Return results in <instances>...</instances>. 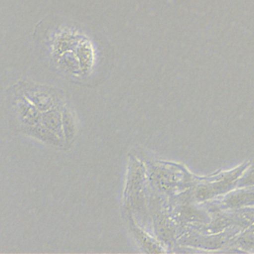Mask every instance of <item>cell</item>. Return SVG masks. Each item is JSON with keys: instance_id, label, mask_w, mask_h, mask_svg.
<instances>
[{"instance_id": "7", "label": "cell", "mask_w": 254, "mask_h": 254, "mask_svg": "<svg viewBox=\"0 0 254 254\" xmlns=\"http://www.w3.org/2000/svg\"><path fill=\"white\" fill-rule=\"evenodd\" d=\"M129 214V224H130V230L133 233L136 240L139 242V244L144 248V250L148 253H156V252H165L166 250L163 249V246L161 245V242L159 240H156L154 237H152L148 232H146L144 229H142L136 221H134V218Z\"/></svg>"}, {"instance_id": "3", "label": "cell", "mask_w": 254, "mask_h": 254, "mask_svg": "<svg viewBox=\"0 0 254 254\" xmlns=\"http://www.w3.org/2000/svg\"><path fill=\"white\" fill-rule=\"evenodd\" d=\"M145 183L146 167L138 159H131L124 190V208L128 213L144 206Z\"/></svg>"}, {"instance_id": "8", "label": "cell", "mask_w": 254, "mask_h": 254, "mask_svg": "<svg viewBox=\"0 0 254 254\" xmlns=\"http://www.w3.org/2000/svg\"><path fill=\"white\" fill-rule=\"evenodd\" d=\"M63 127L65 143L69 144L76 137L78 128L75 115L67 105L63 108Z\"/></svg>"}, {"instance_id": "5", "label": "cell", "mask_w": 254, "mask_h": 254, "mask_svg": "<svg viewBox=\"0 0 254 254\" xmlns=\"http://www.w3.org/2000/svg\"><path fill=\"white\" fill-rule=\"evenodd\" d=\"M254 207V186L236 188L211 202L212 211Z\"/></svg>"}, {"instance_id": "6", "label": "cell", "mask_w": 254, "mask_h": 254, "mask_svg": "<svg viewBox=\"0 0 254 254\" xmlns=\"http://www.w3.org/2000/svg\"><path fill=\"white\" fill-rule=\"evenodd\" d=\"M76 56L83 77L92 73L95 65V50L90 40L82 37L76 47Z\"/></svg>"}, {"instance_id": "9", "label": "cell", "mask_w": 254, "mask_h": 254, "mask_svg": "<svg viewBox=\"0 0 254 254\" xmlns=\"http://www.w3.org/2000/svg\"><path fill=\"white\" fill-rule=\"evenodd\" d=\"M233 245L241 250H254V222L242 229L235 236Z\"/></svg>"}, {"instance_id": "4", "label": "cell", "mask_w": 254, "mask_h": 254, "mask_svg": "<svg viewBox=\"0 0 254 254\" xmlns=\"http://www.w3.org/2000/svg\"><path fill=\"white\" fill-rule=\"evenodd\" d=\"M18 83L26 97L41 112L55 108H62L66 104L63 94L54 87L27 80H21Z\"/></svg>"}, {"instance_id": "1", "label": "cell", "mask_w": 254, "mask_h": 254, "mask_svg": "<svg viewBox=\"0 0 254 254\" xmlns=\"http://www.w3.org/2000/svg\"><path fill=\"white\" fill-rule=\"evenodd\" d=\"M7 99L12 117L16 126L28 136H31L42 143L62 149L65 144L48 131L42 123V112L26 97L19 83L11 86L7 90Z\"/></svg>"}, {"instance_id": "2", "label": "cell", "mask_w": 254, "mask_h": 254, "mask_svg": "<svg viewBox=\"0 0 254 254\" xmlns=\"http://www.w3.org/2000/svg\"><path fill=\"white\" fill-rule=\"evenodd\" d=\"M249 166L250 163L245 162L229 171L219 172L208 177L196 178L197 184L193 190V199L196 201L209 200L236 189L237 181Z\"/></svg>"}, {"instance_id": "10", "label": "cell", "mask_w": 254, "mask_h": 254, "mask_svg": "<svg viewBox=\"0 0 254 254\" xmlns=\"http://www.w3.org/2000/svg\"><path fill=\"white\" fill-rule=\"evenodd\" d=\"M248 186H254V165L249 166L243 175L237 181L236 188H243Z\"/></svg>"}, {"instance_id": "11", "label": "cell", "mask_w": 254, "mask_h": 254, "mask_svg": "<svg viewBox=\"0 0 254 254\" xmlns=\"http://www.w3.org/2000/svg\"><path fill=\"white\" fill-rule=\"evenodd\" d=\"M251 223L254 222V207H245L238 209Z\"/></svg>"}]
</instances>
